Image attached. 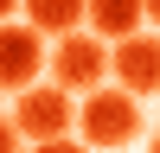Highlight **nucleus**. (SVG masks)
Here are the masks:
<instances>
[{
    "mask_svg": "<svg viewBox=\"0 0 160 153\" xmlns=\"http://www.w3.org/2000/svg\"><path fill=\"white\" fill-rule=\"evenodd\" d=\"M26 26H38L45 38L90 32V0H26Z\"/></svg>",
    "mask_w": 160,
    "mask_h": 153,
    "instance_id": "7",
    "label": "nucleus"
},
{
    "mask_svg": "<svg viewBox=\"0 0 160 153\" xmlns=\"http://www.w3.org/2000/svg\"><path fill=\"white\" fill-rule=\"evenodd\" d=\"M102 76H115V51H109V38H96V32H71V38H58V51H51V83H64L77 96V89H102Z\"/></svg>",
    "mask_w": 160,
    "mask_h": 153,
    "instance_id": "2",
    "label": "nucleus"
},
{
    "mask_svg": "<svg viewBox=\"0 0 160 153\" xmlns=\"http://www.w3.org/2000/svg\"><path fill=\"white\" fill-rule=\"evenodd\" d=\"M77 128H83L90 147H128L141 134V96H128L122 83L115 89H90L83 109H77Z\"/></svg>",
    "mask_w": 160,
    "mask_h": 153,
    "instance_id": "1",
    "label": "nucleus"
},
{
    "mask_svg": "<svg viewBox=\"0 0 160 153\" xmlns=\"http://www.w3.org/2000/svg\"><path fill=\"white\" fill-rule=\"evenodd\" d=\"M148 26H160V0H148Z\"/></svg>",
    "mask_w": 160,
    "mask_h": 153,
    "instance_id": "11",
    "label": "nucleus"
},
{
    "mask_svg": "<svg viewBox=\"0 0 160 153\" xmlns=\"http://www.w3.org/2000/svg\"><path fill=\"white\" fill-rule=\"evenodd\" d=\"M13 7H26V0H0V26H7V13H13Z\"/></svg>",
    "mask_w": 160,
    "mask_h": 153,
    "instance_id": "10",
    "label": "nucleus"
},
{
    "mask_svg": "<svg viewBox=\"0 0 160 153\" xmlns=\"http://www.w3.org/2000/svg\"><path fill=\"white\" fill-rule=\"evenodd\" d=\"M13 121H19V134L32 140H64L77 128V109H71V89L64 83H32L19 102H13Z\"/></svg>",
    "mask_w": 160,
    "mask_h": 153,
    "instance_id": "3",
    "label": "nucleus"
},
{
    "mask_svg": "<svg viewBox=\"0 0 160 153\" xmlns=\"http://www.w3.org/2000/svg\"><path fill=\"white\" fill-rule=\"evenodd\" d=\"M45 76V32L38 26H0V96H26Z\"/></svg>",
    "mask_w": 160,
    "mask_h": 153,
    "instance_id": "4",
    "label": "nucleus"
},
{
    "mask_svg": "<svg viewBox=\"0 0 160 153\" xmlns=\"http://www.w3.org/2000/svg\"><path fill=\"white\" fill-rule=\"evenodd\" d=\"M154 153H160V134H154Z\"/></svg>",
    "mask_w": 160,
    "mask_h": 153,
    "instance_id": "12",
    "label": "nucleus"
},
{
    "mask_svg": "<svg viewBox=\"0 0 160 153\" xmlns=\"http://www.w3.org/2000/svg\"><path fill=\"white\" fill-rule=\"evenodd\" d=\"M19 140H26L19 121H7V115H0V153H19Z\"/></svg>",
    "mask_w": 160,
    "mask_h": 153,
    "instance_id": "9",
    "label": "nucleus"
},
{
    "mask_svg": "<svg viewBox=\"0 0 160 153\" xmlns=\"http://www.w3.org/2000/svg\"><path fill=\"white\" fill-rule=\"evenodd\" d=\"M141 26H148V0H90V32L109 38V45L135 38Z\"/></svg>",
    "mask_w": 160,
    "mask_h": 153,
    "instance_id": "6",
    "label": "nucleus"
},
{
    "mask_svg": "<svg viewBox=\"0 0 160 153\" xmlns=\"http://www.w3.org/2000/svg\"><path fill=\"white\" fill-rule=\"evenodd\" d=\"M32 153H90V140H71V134H64V140H38Z\"/></svg>",
    "mask_w": 160,
    "mask_h": 153,
    "instance_id": "8",
    "label": "nucleus"
},
{
    "mask_svg": "<svg viewBox=\"0 0 160 153\" xmlns=\"http://www.w3.org/2000/svg\"><path fill=\"white\" fill-rule=\"evenodd\" d=\"M115 83L128 96H160V38L154 32H135L115 45Z\"/></svg>",
    "mask_w": 160,
    "mask_h": 153,
    "instance_id": "5",
    "label": "nucleus"
}]
</instances>
